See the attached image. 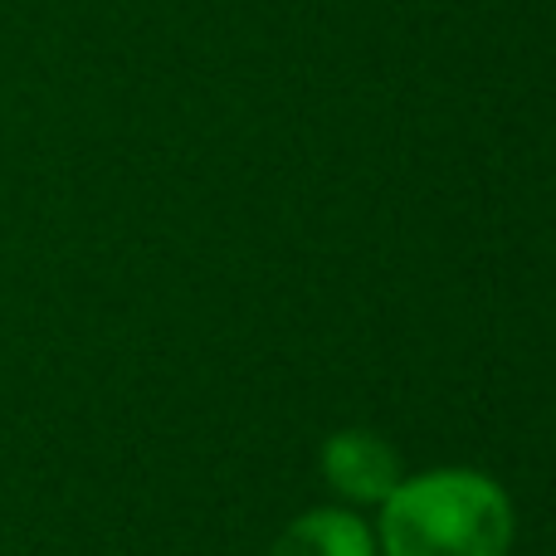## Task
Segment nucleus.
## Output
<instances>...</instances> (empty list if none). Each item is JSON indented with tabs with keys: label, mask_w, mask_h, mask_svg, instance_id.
<instances>
[{
	"label": "nucleus",
	"mask_w": 556,
	"mask_h": 556,
	"mask_svg": "<svg viewBox=\"0 0 556 556\" xmlns=\"http://www.w3.org/2000/svg\"><path fill=\"white\" fill-rule=\"evenodd\" d=\"M323 473L337 493L356 503H386L401 483V459L371 430H342L323 444Z\"/></svg>",
	"instance_id": "f03ea898"
},
{
	"label": "nucleus",
	"mask_w": 556,
	"mask_h": 556,
	"mask_svg": "<svg viewBox=\"0 0 556 556\" xmlns=\"http://www.w3.org/2000/svg\"><path fill=\"white\" fill-rule=\"evenodd\" d=\"M269 556H376V538L356 513L313 508L293 528H283Z\"/></svg>",
	"instance_id": "7ed1b4c3"
},
{
	"label": "nucleus",
	"mask_w": 556,
	"mask_h": 556,
	"mask_svg": "<svg viewBox=\"0 0 556 556\" xmlns=\"http://www.w3.org/2000/svg\"><path fill=\"white\" fill-rule=\"evenodd\" d=\"M381 556H508L513 503L479 469H430L401 479L381 503Z\"/></svg>",
	"instance_id": "f257e3e1"
}]
</instances>
